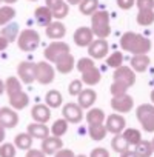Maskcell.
<instances>
[{
    "label": "cell",
    "mask_w": 154,
    "mask_h": 157,
    "mask_svg": "<svg viewBox=\"0 0 154 157\" xmlns=\"http://www.w3.org/2000/svg\"><path fill=\"white\" fill-rule=\"evenodd\" d=\"M16 17V10L10 5L0 6V26H5L11 23V20Z\"/></svg>",
    "instance_id": "d6a6232c"
},
{
    "label": "cell",
    "mask_w": 154,
    "mask_h": 157,
    "mask_svg": "<svg viewBox=\"0 0 154 157\" xmlns=\"http://www.w3.org/2000/svg\"><path fill=\"white\" fill-rule=\"evenodd\" d=\"M56 77V68L52 63L42 60L39 63H36V80L40 85H49L54 82Z\"/></svg>",
    "instance_id": "52a82bcc"
},
{
    "label": "cell",
    "mask_w": 154,
    "mask_h": 157,
    "mask_svg": "<svg viewBox=\"0 0 154 157\" xmlns=\"http://www.w3.org/2000/svg\"><path fill=\"white\" fill-rule=\"evenodd\" d=\"M106 65L111 66V68H114V69L119 68V66H122V65H123V54L119 52V51L110 54L108 59H106Z\"/></svg>",
    "instance_id": "f35d334b"
},
{
    "label": "cell",
    "mask_w": 154,
    "mask_h": 157,
    "mask_svg": "<svg viewBox=\"0 0 154 157\" xmlns=\"http://www.w3.org/2000/svg\"><path fill=\"white\" fill-rule=\"evenodd\" d=\"M99 6V0H82L79 3V11L83 16H93L97 11Z\"/></svg>",
    "instance_id": "836d02e7"
},
{
    "label": "cell",
    "mask_w": 154,
    "mask_h": 157,
    "mask_svg": "<svg viewBox=\"0 0 154 157\" xmlns=\"http://www.w3.org/2000/svg\"><path fill=\"white\" fill-rule=\"evenodd\" d=\"M29 2H37V0H29Z\"/></svg>",
    "instance_id": "6f0895ef"
},
{
    "label": "cell",
    "mask_w": 154,
    "mask_h": 157,
    "mask_svg": "<svg viewBox=\"0 0 154 157\" xmlns=\"http://www.w3.org/2000/svg\"><path fill=\"white\" fill-rule=\"evenodd\" d=\"M149 63H151V59L146 54H136V56H133L129 66L134 72H143L148 69Z\"/></svg>",
    "instance_id": "cb8c5ba5"
},
{
    "label": "cell",
    "mask_w": 154,
    "mask_h": 157,
    "mask_svg": "<svg viewBox=\"0 0 154 157\" xmlns=\"http://www.w3.org/2000/svg\"><path fill=\"white\" fill-rule=\"evenodd\" d=\"M45 31H46V37L52 39V40H60L66 36V26L60 20H52L45 28Z\"/></svg>",
    "instance_id": "ac0fdd59"
},
{
    "label": "cell",
    "mask_w": 154,
    "mask_h": 157,
    "mask_svg": "<svg viewBox=\"0 0 154 157\" xmlns=\"http://www.w3.org/2000/svg\"><path fill=\"white\" fill-rule=\"evenodd\" d=\"M133 105H134V100L129 94H122V96H117V97L111 99V108L119 114L129 113L133 109Z\"/></svg>",
    "instance_id": "7c38bea8"
},
{
    "label": "cell",
    "mask_w": 154,
    "mask_h": 157,
    "mask_svg": "<svg viewBox=\"0 0 154 157\" xmlns=\"http://www.w3.org/2000/svg\"><path fill=\"white\" fill-rule=\"evenodd\" d=\"M120 157H137V154H136L134 151H129V149H128V151L122 152V154H120Z\"/></svg>",
    "instance_id": "c3c4849f"
},
{
    "label": "cell",
    "mask_w": 154,
    "mask_h": 157,
    "mask_svg": "<svg viewBox=\"0 0 154 157\" xmlns=\"http://www.w3.org/2000/svg\"><path fill=\"white\" fill-rule=\"evenodd\" d=\"M91 31L97 39H106L111 34L110 14L106 11H96L91 16Z\"/></svg>",
    "instance_id": "277c9868"
},
{
    "label": "cell",
    "mask_w": 154,
    "mask_h": 157,
    "mask_svg": "<svg viewBox=\"0 0 154 157\" xmlns=\"http://www.w3.org/2000/svg\"><path fill=\"white\" fill-rule=\"evenodd\" d=\"M62 116L68 123H79L83 119V109L77 103H66L62 109Z\"/></svg>",
    "instance_id": "8fae6325"
},
{
    "label": "cell",
    "mask_w": 154,
    "mask_h": 157,
    "mask_svg": "<svg viewBox=\"0 0 154 157\" xmlns=\"http://www.w3.org/2000/svg\"><path fill=\"white\" fill-rule=\"evenodd\" d=\"M17 148L14 143H8V142H3L0 145V157H16V152Z\"/></svg>",
    "instance_id": "ab89813d"
},
{
    "label": "cell",
    "mask_w": 154,
    "mask_h": 157,
    "mask_svg": "<svg viewBox=\"0 0 154 157\" xmlns=\"http://www.w3.org/2000/svg\"><path fill=\"white\" fill-rule=\"evenodd\" d=\"M34 17H36V20H37V23L40 25V26H48L51 22H52V13H51V10L45 5V6H39V8H36V11H34Z\"/></svg>",
    "instance_id": "d4e9b609"
},
{
    "label": "cell",
    "mask_w": 154,
    "mask_h": 157,
    "mask_svg": "<svg viewBox=\"0 0 154 157\" xmlns=\"http://www.w3.org/2000/svg\"><path fill=\"white\" fill-rule=\"evenodd\" d=\"M3 93H5V82L0 78V96H2Z\"/></svg>",
    "instance_id": "816d5d0a"
},
{
    "label": "cell",
    "mask_w": 154,
    "mask_h": 157,
    "mask_svg": "<svg viewBox=\"0 0 154 157\" xmlns=\"http://www.w3.org/2000/svg\"><path fill=\"white\" fill-rule=\"evenodd\" d=\"M77 69L82 74V82L88 86H93V85H97L102 78V74H100V69L94 65V60L91 57H83L77 62Z\"/></svg>",
    "instance_id": "3957f363"
},
{
    "label": "cell",
    "mask_w": 154,
    "mask_h": 157,
    "mask_svg": "<svg viewBox=\"0 0 154 157\" xmlns=\"http://www.w3.org/2000/svg\"><path fill=\"white\" fill-rule=\"evenodd\" d=\"M136 116H137V120H139L140 126L143 128V131L154 132V105L143 103V105L137 106Z\"/></svg>",
    "instance_id": "8992f818"
},
{
    "label": "cell",
    "mask_w": 154,
    "mask_h": 157,
    "mask_svg": "<svg viewBox=\"0 0 154 157\" xmlns=\"http://www.w3.org/2000/svg\"><path fill=\"white\" fill-rule=\"evenodd\" d=\"M139 10H154V0H136Z\"/></svg>",
    "instance_id": "b9f144b4"
},
{
    "label": "cell",
    "mask_w": 154,
    "mask_h": 157,
    "mask_svg": "<svg viewBox=\"0 0 154 157\" xmlns=\"http://www.w3.org/2000/svg\"><path fill=\"white\" fill-rule=\"evenodd\" d=\"M90 157H110V152H108V149H106V148L99 146V148H94V149L91 151Z\"/></svg>",
    "instance_id": "7bdbcfd3"
},
{
    "label": "cell",
    "mask_w": 154,
    "mask_h": 157,
    "mask_svg": "<svg viewBox=\"0 0 154 157\" xmlns=\"http://www.w3.org/2000/svg\"><path fill=\"white\" fill-rule=\"evenodd\" d=\"M26 132H28L33 139H40V140L46 139V137L51 134V131H49V128L46 126V123H39V122L29 123L28 128H26Z\"/></svg>",
    "instance_id": "44dd1931"
},
{
    "label": "cell",
    "mask_w": 154,
    "mask_h": 157,
    "mask_svg": "<svg viewBox=\"0 0 154 157\" xmlns=\"http://www.w3.org/2000/svg\"><path fill=\"white\" fill-rule=\"evenodd\" d=\"M97 100V94L94 90L91 88H87V90H82L80 94L77 96V105H79L82 109H90Z\"/></svg>",
    "instance_id": "e0dca14e"
},
{
    "label": "cell",
    "mask_w": 154,
    "mask_h": 157,
    "mask_svg": "<svg viewBox=\"0 0 154 157\" xmlns=\"http://www.w3.org/2000/svg\"><path fill=\"white\" fill-rule=\"evenodd\" d=\"M137 23L140 26H149L154 23V10H139Z\"/></svg>",
    "instance_id": "4dcf8cb0"
},
{
    "label": "cell",
    "mask_w": 154,
    "mask_h": 157,
    "mask_svg": "<svg viewBox=\"0 0 154 157\" xmlns=\"http://www.w3.org/2000/svg\"><path fill=\"white\" fill-rule=\"evenodd\" d=\"M151 145H152V149H154V137L151 139Z\"/></svg>",
    "instance_id": "11a10c76"
},
{
    "label": "cell",
    "mask_w": 154,
    "mask_h": 157,
    "mask_svg": "<svg viewBox=\"0 0 154 157\" xmlns=\"http://www.w3.org/2000/svg\"><path fill=\"white\" fill-rule=\"evenodd\" d=\"M49 131H51L52 136L62 137V136L66 134V131H68V122H66L65 119H57V120L52 123V126H51Z\"/></svg>",
    "instance_id": "8d00e7d4"
},
{
    "label": "cell",
    "mask_w": 154,
    "mask_h": 157,
    "mask_svg": "<svg viewBox=\"0 0 154 157\" xmlns=\"http://www.w3.org/2000/svg\"><path fill=\"white\" fill-rule=\"evenodd\" d=\"M31 116H33L34 122L46 123V122L51 119V109H49V106H46V105H43V103H39V105H34V106H33Z\"/></svg>",
    "instance_id": "7402d4cb"
},
{
    "label": "cell",
    "mask_w": 154,
    "mask_h": 157,
    "mask_svg": "<svg viewBox=\"0 0 154 157\" xmlns=\"http://www.w3.org/2000/svg\"><path fill=\"white\" fill-rule=\"evenodd\" d=\"M22 91V83L17 77H8L6 82H5V93L8 96L14 94V93H19Z\"/></svg>",
    "instance_id": "74e56055"
},
{
    "label": "cell",
    "mask_w": 154,
    "mask_h": 157,
    "mask_svg": "<svg viewBox=\"0 0 154 157\" xmlns=\"http://www.w3.org/2000/svg\"><path fill=\"white\" fill-rule=\"evenodd\" d=\"M106 126L102 123V125H90V128H88V134H90V137L94 140V142H100V140H103L105 139V136H106Z\"/></svg>",
    "instance_id": "f1b7e54d"
},
{
    "label": "cell",
    "mask_w": 154,
    "mask_h": 157,
    "mask_svg": "<svg viewBox=\"0 0 154 157\" xmlns=\"http://www.w3.org/2000/svg\"><path fill=\"white\" fill-rule=\"evenodd\" d=\"M3 2L6 3V5H13V3H16L17 0H3Z\"/></svg>",
    "instance_id": "f5cc1de1"
},
{
    "label": "cell",
    "mask_w": 154,
    "mask_h": 157,
    "mask_svg": "<svg viewBox=\"0 0 154 157\" xmlns=\"http://www.w3.org/2000/svg\"><path fill=\"white\" fill-rule=\"evenodd\" d=\"M19 25L17 23H8L3 26V29L0 31V36H3L5 39H8V42H14L17 37H19Z\"/></svg>",
    "instance_id": "1f68e13d"
},
{
    "label": "cell",
    "mask_w": 154,
    "mask_h": 157,
    "mask_svg": "<svg viewBox=\"0 0 154 157\" xmlns=\"http://www.w3.org/2000/svg\"><path fill=\"white\" fill-rule=\"evenodd\" d=\"M82 80H79V78H75V80H72L69 85H68V93L71 94V96H79L80 94V91L83 90V86H82Z\"/></svg>",
    "instance_id": "60d3db41"
},
{
    "label": "cell",
    "mask_w": 154,
    "mask_h": 157,
    "mask_svg": "<svg viewBox=\"0 0 154 157\" xmlns=\"http://www.w3.org/2000/svg\"><path fill=\"white\" fill-rule=\"evenodd\" d=\"M5 136H6V132H5V128L0 125V145L3 143V140H5Z\"/></svg>",
    "instance_id": "681fc988"
},
{
    "label": "cell",
    "mask_w": 154,
    "mask_h": 157,
    "mask_svg": "<svg viewBox=\"0 0 154 157\" xmlns=\"http://www.w3.org/2000/svg\"><path fill=\"white\" fill-rule=\"evenodd\" d=\"M8 46H10V42H8V39H5L3 36H0V52H2V51H5Z\"/></svg>",
    "instance_id": "7dc6e473"
},
{
    "label": "cell",
    "mask_w": 154,
    "mask_h": 157,
    "mask_svg": "<svg viewBox=\"0 0 154 157\" xmlns=\"http://www.w3.org/2000/svg\"><path fill=\"white\" fill-rule=\"evenodd\" d=\"M69 52H71L69 45L65 43V42H52V43H49V45L45 48V51H43L46 62H49V63H52V65H54L59 59H62L63 56H66V54H69Z\"/></svg>",
    "instance_id": "ba28073f"
},
{
    "label": "cell",
    "mask_w": 154,
    "mask_h": 157,
    "mask_svg": "<svg viewBox=\"0 0 154 157\" xmlns=\"http://www.w3.org/2000/svg\"><path fill=\"white\" fill-rule=\"evenodd\" d=\"M120 48L131 54H148L151 51V42L139 33H125L120 37Z\"/></svg>",
    "instance_id": "7a4b0ae2"
},
{
    "label": "cell",
    "mask_w": 154,
    "mask_h": 157,
    "mask_svg": "<svg viewBox=\"0 0 154 157\" xmlns=\"http://www.w3.org/2000/svg\"><path fill=\"white\" fill-rule=\"evenodd\" d=\"M8 99H10V105H11V108L16 109V111L25 109V108L28 106V103H29V96H28L23 90L19 91V93H14V94L8 96Z\"/></svg>",
    "instance_id": "ffe728a7"
},
{
    "label": "cell",
    "mask_w": 154,
    "mask_h": 157,
    "mask_svg": "<svg viewBox=\"0 0 154 157\" xmlns=\"http://www.w3.org/2000/svg\"><path fill=\"white\" fill-rule=\"evenodd\" d=\"M17 74H19L20 82L31 85L33 82H36V63L28 62V60L20 62L17 66Z\"/></svg>",
    "instance_id": "9c48e42d"
},
{
    "label": "cell",
    "mask_w": 154,
    "mask_h": 157,
    "mask_svg": "<svg viewBox=\"0 0 154 157\" xmlns=\"http://www.w3.org/2000/svg\"><path fill=\"white\" fill-rule=\"evenodd\" d=\"M149 99H151V103H154V90L151 91V94H149Z\"/></svg>",
    "instance_id": "db71d44e"
},
{
    "label": "cell",
    "mask_w": 154,
    "mask_h": 157,
    "mask_svg": "<svg viewBox=\"0 0 154 157\" xmlns=\"http://www.w3.org/2000/svg\"><path fill=\"white\" fill-rule=\"evenodd\" d=\"M85 117H87L88 125H102L105 122V119H106L105 113L100 108H90Z\"/></svg>",
    "instance_id": "484cf974"
},
{
    "label": "cell",
    "mask_w": 154,
    "mask_h": 157,
    "mask_svg": "<svg viewBox=\"0 0 154 157\" xmlns=\"http://www.w3.org/2000/svg\"><path fill=\"white\" fill-rule=\"evenodd\" d=\"M75 157H88V155H83V154H80V155H75Z\"/></svg>",
    "instance_id": "9f6ffc18"
},
{
    "label": "cell",
    "mask_w": 154,
    "mask_h": 157,
    "mask_svg": "<svg viewBox=\"0 0 154 157\" xmlns=\"http://www.w3.org/2000/svg\"><path fill=\"white\" fill-rule=\"evenodd\" d=\"M122 136H123V139L129 143V146H131V145L136 146V145L142 140V132H140L139 129H136V128H125L123 132H122Z\"/></svg>",
    "instance_id": "f546056e"
},
{
    "label": "cell",
    "mask_w": 154,
    "mask_h": 157,
    "mask_svg": "<svg viewBox=\"0 0 154 157\" xmlns=\"http://www.w3.org/2000/svg\"><path fill=\"white\" fill-rule=\"evenodd\" d=\"M106 131L108 132H113L114 136L116 134H122L123 129L126 128V120L123 116H120L119 113H114L111 116L106 117Z\"/></svg>",
    "instance_id": "4fadbf2b"
},
{
    "label": "cell",
    "mask_w": 154,
    "mask_h": 157,
    "mask_svg": "<svg viewBox=\"0 0 154 157\" xmlns=\"http://www.w3.org/2000/svg\"><path fill=\"white\" fill-rule=\"evenodd\" d=\"M45 102H46L45 105L49 106V108H59V106H62V103H63V96L60 94V91L51 90V91L46 93Z\"/></svg>",
    "instance_id": "4316f807"
},
{
    "label": "cell",
    "mask_w": 154,
    "mask_h": 157,
    "mask_svg": "<svg viewBox=\"0 0 154 157\" xmlns=\"http://www.w3.org/2000/svg\"><path fill=\"white\" fill-rule=\"evenodd\" d=\"M65 2H66L68 5H79L82 0H65Z\"/></svg>",
    "instance_id": "f907efd6"
},
{
    "label": "cell",
    "mask_w": 154,
    "mask_h": 157,
    "mask_svg": "<svg viewBox=\"0 0 154 157\" xmlns=\"http://www.w3.org/2000/svg\"><path fill=\"white\" fill-rule=\"evenodd\" d=\"M0 2H2V0H0Z\"/></svg>",
    "instance_id": "680465c9"
},
{
    "label": "cell",
    "mask_w": 154,
    "mask_h": 157,
    "mask_svg": "<svg viewBox=\"0 0 154 157\" xmlns=\"http://www.w3.org/2000/svg\"><path fill=\"white\" fill-rule=\"evenodd\" d=\"M46 2V6L51 10L52 13V17L56 20H62L68 16L69 13V5L65 2V0H45Z\"/></svg>",
    "instance_id": "5bb4252c"
},
{
    "label": "cell",
    "mask_w": 154,
    "mask_h": 157,
    "mask_svg": "<svg viewBox=\"0 0 154 157\" xmlns=\"http://www.w3.org/2000/svg\"><path fill=\"white\" fill-rule=\"evenodd\" d=\"M108 49H110V46H108V42L105 39H96L90 43L88 54L93 60H102V59L106 57Z\"/></svg>",
    "instance_id": "30bf717a"
},
{
    "label": "cell",
    "mask_w": 154,
    "mask_h": 157,
    "mask_svg": "<svg viewBox=\"0 0 154 157\" xmlns=\"http://www.w3.org/2000/svg\"><path fill=\"white\" fill-rule=\"evenodd\" d=\"M136 83V72L131 69V66H119L114 69L113 74V83H111V94L113 97L126 94L128 88Z\"/></svg>",
    "instance_id": "6da1fadb"
},
{
    "label": "cell",
    "mask_w": 154,
    "mask_h": 157,
    "mask_svg": "<svg viewBox=\"0 0 154 157\" xmlns=\"http://www.w3.org/2000/svg\"><path fill=\"white\" fill-rule=\"evenodd\" d=\"M63 148V140L60 137H56V136H48L46 139L42 140V151L45 154H56L59 149Z\"/></svg>",
    "instance_id": "d6986e66"
},
{
    "label": "cell",
    "mask_w": 154,
    "mask_h": 157,
    "mask_svg": "<svg viewBox=\"0 0 154 157\" xmlns=\"http://www.w3.org/2000/svg\"><path fill=\"white\" fill-rule=\"evenodd\" d=\"M116 2H117V6H119L120 10H123V11L131 10V8L136 5V0H116Z\"/></svg>",
    "instance_id": "ee69618b"
},
{
    "label": "cell",
    "mask_w": 154,
    "mask_h": 157,
    "mask_svg": "<svg viewBox=\"0 0 154 157\" xmlns=\"http://www.w3.org/2000/svg\"><path fill=\"white\" fill-rule=\"evenodd\" d=\"M72 39H74V42H75L77 46H80V48H85V46H87V48H88L90 43L94 40V34H93L91 28H88V26H80V28L75 29Z\"/></svg>",
    "instance_id": "9a60e30c"
},
{
    "label": "cell",
    "mask_w": 154,
    "mask_h": 157,
    "mask_svg": "<svg viewBox=\"0 0 154 157\" xmlns=\"http://www.w3.org/2000/svg\"><path fill=\"white\" fill-rule=\"evenodd\" d=\"M25 157H46V154L42 149H28Z\"/></svg>",
    "instance_id": "bcb514c9"
},
{
    "label": "cell",
    "mask_w": 154,
    "mask_h": 157,
    "mask_svg": "<svg viewBox=\"0 0 154 157\" xmlns=\"http://www.w3.org/2000/svg\"><path fill=\"white\" fill-rule=\"evenodd\" d=\"M134 152L137 154V157H151L152 152H154V149H152L151 142H148V140H140V142L136 145Z\"/></svg>",
    "instance_id": "e575fe53"
},
{
    "label": "cell",
    "mask_w": 154,
    "mask_h": 157,
    "mask_svg": "<svg viewBox=\"0 0 154 157\" xmlns=\"http://www.w3.org/2000/svg\"><path fill=\"white\" fill-rule=\"evenodd\" d=\"M40 45V36L36 29H23L20 31L19 37H17V46L25 51V52H31L34 49H37V46Z\"/></svg>",
    "instance_id": "5b68a950"
},
{
    "label": "cell",
    "mask_w": 154,
    "mask_h": 157,
    "mask_svg": "<svg viewBox=\"0 0 154 157\" xmlns=\"http://www.w3.org/2000/svg\"><path fill=\"white\" fill-rule=\"evenodd\" d=\"M111 148H113L116 152L122 154V152H125V151L129 149V143L123 139L122 134H116V136L113 137V140H111Z\"/></svg>",
    "instance_id": "d590c367"
},
{
    "label": "cell",
    "mask_w": 154,
    "mask_h": 157,
    "mask_svg": "<svg viewBox=\"0 0 154 157\" xmlns=\"http://www.w3.org/2000/svg\"><path fill=\"white\" fill-rule=\"evenodd\" d=\"M54 157H75V154H74L72 149H65V148H62V149H59V151L54 154Z\"/></svg>",
    "instance_id": "f6af8a7d"
},
{
    "label": "cell",
    "mask_w": 154,
    "mask_h": 157,
    "mask_svg": "<svg viewBox=\"0 0 154 157\" xmlns=\"http://www.w3.org/2000/svg\"><path fill=\"white\" fill-rule=\"evenodd\" d=\"M19 123V116L16 109L13 108H0V125L5 129L6 128H14Z\"/></svg>",
    "instance_id": "2e32d148"
},
{
    "label": "cell",
    "mask_w": 154,
    "mask_h": 157,
    "mask_svg": "<svg viewBox=\"0 0 154 157\" xmlns=\"http://www.w3.org/2000/svg\"><path fill=\"white\" fill-rule=\"evenodd\" d=\"M74 66H75V60H74V56L69 52V54H66V56H63L62 59H59L56 63H54V68L57 69V72H60V74H68V72H71L72 69H74Z\"/></svg>",
    "instance_id": "603a6c76"
},
{
    "label": "cell",
    "mask_w": 154,
    "mask_h": 157,
    "mask_svg": "<svg viewBox=\"0 0 154 157\" xmlns=\"http://www.w3.org/2000/svg\"><path fill=\"white\" fill-rule=\"evenodd\" d=\"M14 145H16L17 149L28 151V149H31V146H33V137H31L28 132H20V134L16 136Z\"/></svg>",
    "instance_id": "83f0119b"
}]
</instances>
